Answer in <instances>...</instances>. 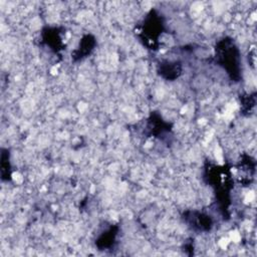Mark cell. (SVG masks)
<instances>
[{
  "label": "cell",
  "instance_id": "7a4b0ae2",
  "mask_svg": "<svg viewBox=\"0 0 257 257\" xmlns=\"http://www.w3.org/2000/svg\"><path fill=\"white\" fill-rule=\"evenodd\" d=\"M93 46H94V39L90 35H86L79 43L78 49L75 51L77 53L76 56L78 58L84 57L93 49Z\"/></svg>",
  "mask_w": 257,
  "mask_h": 257
},
{
  "label": "cell",
  "instance_id": "6da1fadb",
  "mask_svg": "<svg viewBox=\"0 0 257 257\" xmlns=\"http://www.w3.org/2000/svg\"><path fill=\"white\" fill-rule=\"evenodd\" d=\"M239 50L230 39H223L216 47V57L220 65L227 70L232 78L239 77Z\"/></svg>",
  "mask_w": 257,
  "mask_h": 257
}]
</instances>
